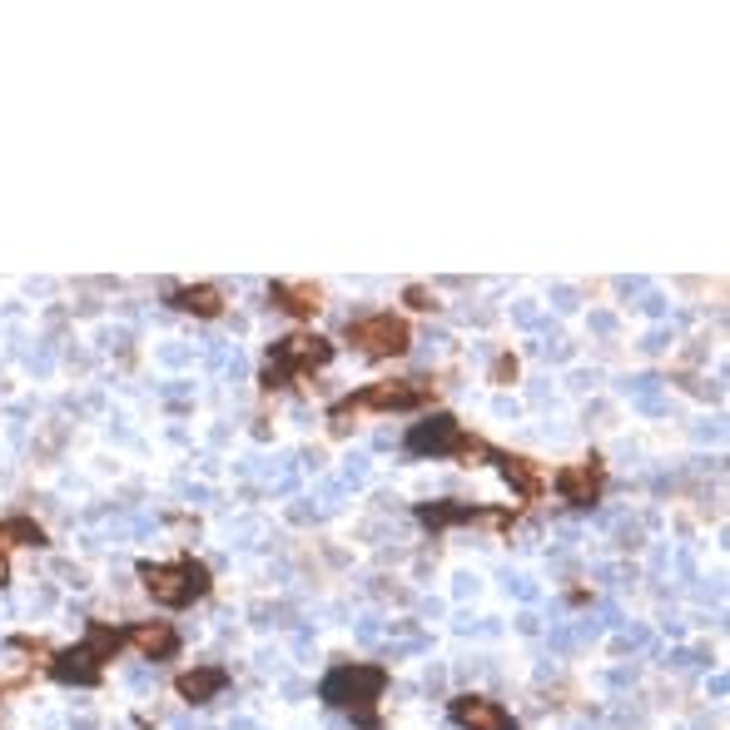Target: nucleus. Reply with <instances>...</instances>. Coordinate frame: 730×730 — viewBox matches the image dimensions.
Here are the masks:
<instances>
[{
  "mask_svg": "<svg viewBox=\"0 0 730 730\" xmlns=\"http://www.w3.org/2000/svg\"><path fill=\"white\" fill-rule=\"evenodd\" d=\"M383 671L378 666H338L328 681H323V701L338 706V711H353L363 726H373V701L383 696Z\"/></svg>",
  "mask_w": 730,
  "mask_h": 730,
  "instance_id": "obj_1",
  "label": "nucleus"
},
{
  "mask_svg": "<svg viewBox=\"0 0 730 730\" xmlns=\"http://www.w3.org/2000/svg\"><path fill=\"white\" fill-rule=\"evenodd\" d=\"M140 577L159 606H189L194 596L209 591V567H199V562H169V567L149 562V567H140Z\"/></svg>",
  "mask_w": 730,
  "mask_h": 730,
  "instance_id": "obj_2",
  "label": "nucleus"
},
{
  "mask_svg": "<svg viewBox=\"0 0 730 730\" xmlns=\"http://www.w3.org/2000/svg\"><path fill=\"white\" fill-rule=\"evenodd\" d=\"M428 398H433V383H418V378H408V383H378V388H368V393L338 403V408H333V428L343 433L348 418L363 413V408H423Z\"/></svg>",
  "mask_w": 730,
  "mask_h": 730,
  "instance_id": "obj_3",
  "label": "nucleus"
},
{
  "mask_svg": "<svg viewBox=\"0 0 730 730\" xmlns=\"http://www.w3.org/2000/svg\"><path fill=\"white\" fill-rule=\"evenodd\" d=\"M333 358V348L323 343V338H308V333H298V338H284L274 353H269V363H264V383L269 388H284L293 373H303V368H318V363H328Z\"/></svg>",
  "mask_w": 730,
  "mask_h": 730,
  "instance_id": "obj_4",
  "label": "nucleus"
},
{
  "mask_svg": "<svg viewBox=\"0 0 730 730\" xmlns=\"http://www.w3.org/2000/svg\"><path fill=\"white\" fill-rule=\"evenodd\" d=\"M348 338L373 353V358H388V353H403L408 348V323L393 318V313H368V318H353L348 323Z\"/></svg>",
  "mask_w": 730,
  "mask_h": 730,
  "instance_id": "obj_5",
  "label": "nucleus"
},
{
  "mask_svg": "<svg viewBox=\"0 0 730 730\" xmlns=\"http://www.w3.org/2000/svg\"><path fill=\"white\" fill-rule=\"evenodd\" d=\"M452 721L462 730H517V721L497 701H482V696H457L452 701Z\"/></svg>",
  "mask_w": 730,
  "mask_h": 730,
  "instance_id": "obj_6",
  "label": "nucleus"
},
{
  "mask_svg": "<svg viewBox=\"0 0 730 730\" xmlns=\"http://www.w3.org/2000/svg\"><path fill=\"white\" fill-rule=\"evenodd\" d=\"M462 428H457V418H447V413H442V418H433V423H423V428H413V433H408V447H413V452H433V457H442V452H457V447H462Z\"/></svg>",
  "mask_w": 730,
  "mask_h": 730,
  "instance_id": "obj_7",
  "label": "nucleus"
},
{
  "mask_svg": "<svg viewBox=\"0 0 730 730\" xmlns=\"http://www.w3.org/2000/svg\"><path fill=\"white\" fill-rule=\"evenodd\" d=\"M50 676L65 681V686H95V681H100V661H95L85 646H75V651H60V656L50 661Z\"/></svg>",
  "mask_w": 730,
  "mask_h": 730,
  "instance_id": "obj_8",
  "label": "nucleus"
},
{
  "mask_svg": "<svg viewBox=\"0 0 730 730\" xmlns=\"http://www.w3.org/2000/svg\"><path fill=\"white\" fill-rule=\"evenodd\" d=\"M557 487L567 502H596L601 497V462H577L557 472Z\"/></svg>",
  "mask_w": 730,
  "mask_h": 730,
  "instance_id": "obj_9",
  "label": "nucleus"
},
{
  "mask_svg": "<svg viewBox=\"0 0 730 730\" xmlns=\"http://www.w3.org/2000/svg\"><path fill=\"white\" fill-rule=\"evenodd\" d=\"M224 686H229V671H224V666H199V671H184V676H179V696L194 701V706L214 701Z\"/></svg>",
  "mask_w": 730,
  "mask_h": 730,
  "instance_id": "obj_10",
  "label": "nucleus"
},
{
  "mask_svg": "<svg viewBox=\"0 0 730 730\" xmlns=\"http://www.w3.org/2000/svg\"><path fill=\"white\" fill-rule=\"evenodd\" d=\"M130 641L145 651L149 661H164V656H174V651H179V636H174L164 621H145V626H135V631H130Z\"/></svg>",
  "mask_w": 730,
  "mask_h": 730,
  "instance_id": "obj_11",
  "label": "nucleus"
},
{
  "mask_svg": "<svg viewBox=\"0 0 730 730\" xmlns=\"http://www.w3.org/2000/svg\"><path fill=\"white\" fill-rule=\"evenodd\" d=\"M174 308L194 313V318H219L224 313V293L199 284V289H174Z\"/></svg>",
  "mask_w": 730,
  "mask_h": 730,
  "instance_id": "obj_12",
  "label": "nucleus"
},
{
  "mask_svg": "<svg viewBox=\"0 0 730 730\" xmlns=\"http://www.w3.org/2000/svg\"><path fill=\"white\" fill-rule=\"evenodd\" d=\"M274 303L289 308V313H318L323 289L318 284H274Z\"/></svg>",
  "mask_w": 730,
  "mask_h": 730,
  "instance_id": "obj_13",
  "label": "nucleus"
},
{
  "mask_svg": "<svg viewBox=\"0 0 730 730\" xmlns=\"http://www.w3.org/2000/svg\"><path fill=\"white\" fill-rule=\"evenodd\" d=\"M502 477H507L522 497H537V492H542V472H537L527 457H502Z\"/></svg>",
  "mask_w": 730,
  "mask_h": 730,
  "instance_id": "obj_14",
  "label": "nucleus"
},
{
  "mask_svg": "<svg viewBox=\"0 0 730 730\" xmlns=\"http://www.w3.org/2000/svg\"><path fill=\"white\" fill-rule=\"evenodd\" d=\"M0 537H5V542H20V547H40V542H45L40 522H30V517H5V522H0Z\"/></svg>",
  "mask_w": 730,
  "mask_h": 730,
  "instance_id": "obj_15",
  "label": "nucleus"
},
{
  "mask_svg": "<svg viewBox=\"0 0 730 730\" xmlns=\"http://www.w3.org/2000/svg\"><path fill=\"white\" fill-rule=\"evenodd\" d=\"M120 641H125V631H115V626H90L85 651H90L95 661H105V656H115V651H120Z\"/></svg>",
  "mask_w": 730,
  "mask_h": 730,
  "instance_id": "obj_16",
  "label": "nucleus"
},
{
  "mask_svg": "<svg viewBox=\"0 0 730 730\" xmlns=\"http://www.w3.org/2000/svg\"><path fill=\"white\" fill-rule=\"evenodd\" d=\"M408 303H413V308H433L438 298H433L428 289H408Z\"/></svg>",
  "mask_w": 730,
  "mask_h": 730,
  "instance_id": "obj_17",
  "label": "nucleus"
},
{
  "mask_svg": "<svg viewBox=\"0 0 730 730\" xmlns=\"http://www.w3.org/2000/svg\"><path fill=\"white\" fill-rule=\"evenodd\" d=\"M492 378H517V363H512V358H497V368H492Z\"/></svg>",
  "mask_w": 730,
  "mask_h": 730,
  "instance_id": "obj_18",
  "label": "nucleus"
},
{
  "mask_svg": "<svg viewBox=\"0 0 730 730\" xmlns=\"http://www.w3.org/2000/svg\"><path fill=\"white\" fill-rule=\"evenodd\" d=\"M5 577H10V567H5V557H0V586H5Z\"/></svg>",
  "mask_w": 730,
  "mask_h": 730,
  "instance_id": "obj_19",
  "label": "nucleus"
}]
</instances>
